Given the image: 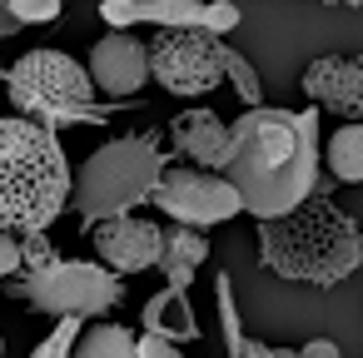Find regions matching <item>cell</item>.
Listing matches in <instances>:
<instances>
[{"instance_id":"cell-1","label":"cell","mask_w":363,"mask_h":358,"mask_svg":"<svg viewBox=\"0 0 363 358\" xmlns=\"http://www.w3.org/2000/svg\"><path fill=\"white\" fill-rule=\"evenodd\" d=\"M239 209L254 219H279L313 194L318 179V110H269L254 105L229 125V155L219 169Z\"/></svg>"},{"instance_id":"cell-2","label":"cell","mask_w":363,"mask_h":358,"mask_svg":"<svg viewBox=\"0 0 363 358\" xmlns=\"http://www.w3.org/2000/svg\"><path fill=\"white\" fill-rule=\"evenodd\" d=\"M259 264L279 279L333 289L363 264V234L328 194H308L289 214L259 219Z\"/></svg>"},{"instance_id":"cell-3","label":"cell","mask_w":363,"mask_h":358,"mask_svg":"<svg viewBox=\"0 0 363 358\" xmlns=\"http://www.w3.org/2000/svg\"><path fill=\"white\" fill-rule=\"evenodd\" d=\"M70 179L55 130L21 115L0 120V234L50 229L70 204Z\"/></svg>"},{"instance_id":"cell-4","label":"cell","mask_w":363,"mask_h":358,"mask_svg":"<svg viewBox=\"0 0 363 358\" xmlns=\"http://www.w3.org/2000/svg\"><path fill=\"white\" fill-rule=\"evenodd\" d=\"M164 169H169V160L160 150V135H120L80 164V174L70 179L65 209H75L80 219H95V224L135 214L140 204H150Z\"/></svg>"},{"instance_id":"cell-5","label":"cell","mask_w":363,"mask_h":358,"mask_svg":"<svg viewBox=\"0 0 363 358\" xmlns=\"http://www.w3.org/2000/svg\"><path fill=\"white\" fill-rule=\"evenodd\" d=\"M95 80L90 70L65 55V50H26L6 70V100L16 105L21 120H35L45 130H65L80 120H100L105 110L95 105Z\"/></svg>"},{"instance_id":"cell-6","label":"cell","mask_w":363,"mask_h":358,"mask_svg":"<svg viewBox=\"0 0 363 358\" xmlns=\"http://www.w3.org/2000/svg\"><path fill=\"white\" fill-rule=\"evenodd\" d=\"M16 298H26L30 313H55V318H100L115 303H125V279L110 274L105 264H80V259H55L40 274H16L11 284Z\"/></svg>"},{"instance_id":"cell-7","label":"cell","mask_w":363,"mask_h":358,"mask_svg":"<svg viewBox=\"0 0 363 358\" xmlns=\"http://www.w3.org/2000/svg\"><path fill=\"white\" fill-rule=\"evenodd\" d=\"M150 50V75L169 90V95H209L224 85V55L229 45L209 30H155Z\"/></svg>"},{"instance_id":"cell-8","label":"cell","mask_w":363,"mask_h":358,"mask_svg":"<svg viewBox=\"0 0 363 358\" xmlns=\"http://www.w3.org/2000/svg\"><path fill=\"white\" fill-rule=\"evenodd\" d=\"M150 204L164 219L184 224V229H214V224H224V219L239 214L234 184L219 169H194V164L164 169L160 184H155V194H150Z\"/></svg>"},{"instance_id":"cell-9","label":"cell","mask_w":363,"mask_h":358,"mask_svg":"<svg viewBox=\"0 0 363 358\" xmlns=\"http://www.w3.org/2000/svg\"><path fill=\"white\" fill-rule=\"evenodd\" d=\"M303 95L313 100V110H328L343 125H363V55H318V60H308Z\"/></svg>"},{"instance_id":"cell-10","label":"cell","mask_w":363,"mask_h":358,"mask_svg":"<svg viewBox=\"0 0 363 358\" xmlns=\"http://www.w3.org/2000/svg\"><path fill=\"white\" fill-rule=\"evenodd\" d=\"M160 239H164V229L155 219H135V214H120V219L95 224V254L120 279L155 269L160 264Z\"/></svg>"},{"instance_id":"cell-11","label":"cell","mask_w":363,"mask_h":358,"mask_svg":"<svg viewBox=\"0 0 363 358\" xmlns=\"http://www.w3.org/2000/svg\"><path fill=\"white\" fill-rule=\"evenodd\" d=\"M85 70H90V80H95L100 95L125 100V95H135V90L150 80V50H145V40L115 30V35H105V40L90 50V65H85Z\"/></svg>"},{"instance_id":"cell-12","label":"cell","mask_w":363,"mask_h":358,"mask_svg":"<svg viewBox=\"0 0 363 358\" xmlns=\"http://www.w3.org/2000/svg\"><path fill=\"white\" fill-rule=\"evenodd\" d=\"M169 145L179 160H189L194 169H224L229 155V125L214 110H179L169 125Z\"/></svg>"},{"instance_id":"cell-13","label":"cell","mask_w":363,"mask_h":358,"mask_svg":"<svg viewBox=\"0 0 363 358\" xmlns=\"http://www.w3.org/2000/svg\"><path fill=\"white\" fill-rule=\"evenodd\" d=\"M204 0H100V21L115 30L150 21L155 30H199Z\"/></svg>"},{"instance_id":"cell-14","label":"cell","mask_w":363,"mask_h":358,"mask_svg":"<svg viewBox=\"0 0 363 358\" xmlns=\"http://www.w3.org/2000/svg\"><path fill=\"white\" fill-rule=\"evenodd\" d=\"M209 259V239L204 229H184V224H169L164 239H160V274H164V289H189V279L204 269Z\"/></svg>"},{"instance_id":"cell-15","label":"cell","mask_w":363,"mask_h":358,"mask_svg":"<svg viewBox=\"0 0 363 358\" xmlns=\"http://www.w3.org/2000/svg\"><path fill=\"white\" fill-rule=\"evenodd\" d=\"M145 333H160V338H169V343L199 338V323H194V313H189L184 289H164V293H155V298L145 303Z\"/></svg>"},{"instance_id":"cell-16","label":"cell","mask_w":363,"mask_h":358,"mask_svg":"<svg viewBox=\"0 0 363 358\" xmlns=\"http://www.w3.org/2000/svg\"><path fill=\"white\" fill-rule=\"evenodd\" d=\"M328 174L338 184H363V125H338L328 135Z\"/></svg>"},{"instance_id":"cell-17","label":"cell","mask_w":363,"mask_h":358,"mask_svg":"<svg viewBox=\"0 0 363 358\" xmlns=\"http://www.w3.org/2000/svg\"><path fill=\"white\" fill-rule=\"evenodd\" d=\"M70 358H140V348H135V333L125 323H95L75 338Z\"/></svg>"},{"instance_id":"cell-18","label":"cell","mask_w":363,"mask_h":358,"mask_svg":"<svg viewBox=\"0 0 363 358\" xmlns=\"http://www.w3.org/2000/svg\"><path fill=\"white\" fill-rule=\"evenodd\" d=\"M214 293H219V318H224V348H229V358H274V348H269V343H254V338H244V328H239V313H234L229 279H219V284H214Z\"/></svg>"},{"instance_id":"cell-19","label":"cell","mask_w":363,"mask_h":358,"mask_svg":"<svg viewBox=\"0 0 363 358\" xmlns=\"http://www.w3.org/2000/svg\"><path fill=\"white\" fill-rule=\"evenodd\" d=\"M16 249H21V274H40L60 259V249L50 244L45 229H30V234H16Z\"/></svg>"},{"instance_id":"cell-20","label":"cell","mask_w":363,"mask_h":358,"mask_svg":"<svg viewBox=\"0 0 363 358\" xmlns=\"http://www.w3.org/2000/svg\"><path fill=\"white\" fill-rule=\"evenodd\" d=\"M224 80L239 90V100H244V110H254L259 100H264V85H259V75H254V65L239 55V50H229L224 55Z\"/></svg>"},{"instance_id":"cell-21","label":"cell","mask_w":363,"mask_h":358,"mask_svg":"<svg viewBox=\"0 0 363 358\" xmlns=\"http://www.w3.org/2000/svg\"><path fill=\"white\" fill-rule=\"evenodd\" d=\"M6 11H16L21 26H50L60 16V0H0Z\"/></svg>"},{"instance_id":"cell-22","label":"cell","mask_w":363,"mask_h":358,"mask_svg":"<svg viewBox=\"0 0 363 358\" xmlns=\"http://www.w3.org/2000/svg\"><path fill=\"white\" fill-rule=\"evenodd\" d=\"M75 338H80V318H60V328L30 353V358H70V348H75Z\"/></svg>"},{"instance_id":"cell-23","label":"cell","mask_w":363,"mask_h":358,"mask_svg":"<svg viewBox=\"0 0 363 358\" xmlns=\"http://www.w3.org/2000/svg\"><path fill=\"white\" fill-rule=\"evenodd\" d=\"M239 26V6H229V0H204V16H199V30L209 35H224Z\"/></svg>"},{"instance_id":"cell-24","label":"cell","mask_w":363,"mask_h":358,"mask_svg":"<svg viewBox=\"0 0 363 358\" xmlns=\"http://www.w3.org/2000/svg\"><path fill=\"white\" fill-rule=\"evenodd\" d=\"M135 348H140V358H189L179 343H169V338H160V333H145V338H135Z\"/></svg>"},{"instance_id":"cell-25","label":"cell","mask_w":363,"mask_h":358,"mask_svg":"<svg viewBox=\"0 0 363 358\" xmlns=\"http://www.w3.org/2000/svg\"><path fill=\"white\" fill-rule=\"evenodd\" d=\"M6 274H21V249H16V234H0V279Z\"/></svg>"},{"instance_id":"cell-26","label":"cell","mask_w":363,"mask_h":358,"mask_svg":"<svg viewBox=\"0 0 363 358\" xmlns=\"http://www.w3.org/2000/svg\"><path fill=\"white\" fill-rule=\"evenodd\" d=\"M298 358H343V353H338L333 338H308V343L298 348Z\"/></svg>"},{"instance_id":"cell-27","label":"cell","mask_w":363,"mask_h":358,"mask_svg":"<svg viewBox=\"0 0 363 358\" xmlns=\"http://www.w3.org/2000/svg\"><path fill=\"white\" fill-rule=\"evenodd\" d=\"M323 6H348V11H363V0H323Z\"/></svg>"},{"instance_id":"cell-28","label":"cell","mask_w":363,"mask_h":358,"mask_svg":"<svg viewBox=\"0 0 363 358\" xmlns=\"http://www.w3.org/2000/svg\"><path fill=\"white\" fill-rule=\"evenodd\" d=\"M274 358H298V348H274Z\"/></svg>"},{"instance_id":"cell-29","label":"cell","mask_w":363,"mask_h":358,"mask_svg":"<svg viewBox=\"0 0 363 358\" xmlns=\"http://www.w3.org/2000/svg\"><path fill=\"white\" fill-rule=\"evenodd\" d=\"M0 358H6V338H0Z\"/></svg>"},{"instance_id":"cell-30","label":"cell","mask_w":363,"mask_h":358,"mask_svg":"<svg viewBox=\"0 0 363 358\" xmlns=\"http://www.w3.org/2000/svg\"><path fill=\"white\" fill-rule=\"evenodd\" d=\"M0 85H6V70H0Z\"/></svg>"}]
</instances>
